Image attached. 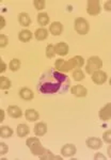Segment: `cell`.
<instances>
[{"mask_svg": "<svg viewBox=\"0 0 111 160\" xmlns=\"http://www.w3.org/2000/svg\"><path fill=\"white\" fill-rule=\"evenodd\" d=\"M71 88V80L68 75L58 72L56 68L45 71L38 78L37 89L45 96L56 94H66Z\"/></svg>", "mask_w": 111, "mask_h": 160, "instance_id": "1", "label": "cell"}, {"mask_svg": "<svg viewBox=\"0 0 111 160\" xmlns=\"http://www.w3.org/2000/svg\"><path fill=\"white\" fill-rule=\"evenodd\" d=\"M84 64V59L80 56H75L68 61L58 59L55 63V68L58 72H69L74 68H80Z\"/></svg>", "mask_w": 111, "mask_h": 160, "instance_id": "2", "label": "cell"}, {"mask_svg": "<svg viewBox=\"0 0 111 160\" xmlns=\"http://www.w3.org/2000/svg\"><path fill=\"white\" fill-rule=\"evenodd\" d=\"M26 144H27V146L30 148L32 155H34V156L40 157L41 155L46 151L42 146V144H41V142L38 138H29L27 140V142H26Z\"/></svg>", "mask_w": 111, "mask_h": 160, "instance_id": "3", "label": "cell"}, {"mask_svg": "<svg viewBox=\"0 0 111 160\" xmlns=\"http://www.w3.org/2000/svg\"><path fill=\"white\" fill-rule=\"evenodd\" d=\"M102 66H103L102 59L96 56L90 57V58L88 59L87 65H86V72L88 74L92 75L95 71H98V69L102 68Z\"/></svg>", "mask_w": 111, "mask_h": 160, "instance_id": "4", "label": "cell"}, {"mask_svg": "<svg viewBox=\"0 0 111 160\" xmlns=\"http://www.w3.org/2000/svg\"><path fill=\"white\" fill-rule=\"evenodd\" d=\"M74 28L76 30V32L80 35H84L89 32V24L84 18L82 17H78V18L75 19V24H74Z\"/></svg>", "mask_w": 111, "mask_h": 160, "instance_id": "5", "label": "cell"}, {"mask_svg": "<svg viewBox=\"0 0 111 160\" xmlns=\"http://www.w3.org/2000/svg\"><path fill=\"white\" fill-rule=\"evenodd\" d=\"M87 12L89 15H98L100 14V4L98 0H89L88 1Z\"/></svg>", "mask_w": 111, "mask_h": 160, "instance_id": "6", "label": "cell"}, {"mask_svg": "<svg viewBox=\"0 0 111 160\" xmlns=\"http://www.w3.org/2000/svg\"><path fill=\"white\" fill-rule=\"evenodd\" d=\"M107 78H108L107 74H106L105 72L100 71V69H98V71H95L91 76V79L93 80V82L96 83V84L105 83V82L107 81Z\"/></svg>", "mask_w": 111, "mask_h": 160, "instance_id": "7", "label": "cell"}, {"mask_svg": "<svg viewBox=\"0 0 111 160\" xmlns=\"http://www.w3.org/2000/svg\"><path fill=\"white\" fill-rule=\"evenodd\" d=\"M98 115H99V118L104 122H107V121L110 120L111 118V104H107L106 106L102 108L98 112Z\"/></svg>", "mask_w": 111, "mask_h": 160, "instance_id": "8", "label": "cell"}, {"mask_svg": "<svg viewBox=\"0 0 111 160\" xmlns=\"http://www.w3.org/2000/svg\"><path fill=\"white\" fill-rule=\"evenodd\" d=\"M86 144L89 148L91 149H98L102 148L103 142L99 138H95V137H91V138H88L86 141Z\"/></svg>", "mask_w": 111, "mask_h": 160, "instance_id": "9", "label": "cell"}, {"mask_svg": "<svg viewBox=\"0 0 111 160\" xmlns=\"http://www.w3.org/2000/svg\"><path fill=\"white\" fill-rule=\"evenodd\" d=\"M76 146L74 144H65V145L62 146L61 148V154L64 157H72L76 154Z\"/></svg>", "mask_w": 111, "mask_h": 160, "instance_id": "10", "label": "cell"}, {"mask_svg": "<svg viewBox=\"0 0 111 160\" xmlns=\"http://www.w3.org/2000/svg\"><path fill=\"white\" fill-rule=\"evenodd\" d=\"M68 50H69V48L66 43L61 42V43H58L55 46V52L59 56H66L68 53Z\"/></svg>", "mask_w": 111, "mask_h": 160, "instance_id": "11", "label": "cell"}, {"mask_svg": "<svg viewBox=\"0 0 111 160\" xmlns=\"http://www.w3.org/2000/svg\"><path fill=\"white\" fill-rule=\"evenodd\" d=\"M7 112L12 118H22V115H23V111L20 110L17 106H14V105L9 106Z\"/></svg>", "mask_w": 111, "mask_h": 160, "instance_id": "12", "label": "cell"}, {"mask_svg": "<svg viewBox=\"0 0 111 160\" xmlns=\"http://www.w3.org/2000/svg\"><path fill=\"white\" fill-rule=\"evenodd\" d=\"M71 93L77 97H86L87 96V89L83 86H74L71 89Z\"/></svg>", "mask_w": 111, "mask_h": 160, "instance_id": "13", "label": "cell"}, {"mask_svg": "<svg viewBox=\"0 0 111 160\" xmlns=\"http://www.w3.org/2000/svg\"><path fill=\"white\" fill-rule=\"evenodd\" d=\"M49 30H50L51 34L55 35V37H58V35H60L61 33L63 32V26H62L61 22H55L50 25Z\"/></svg>", "mask_w": 111, "mask_h": 160, "instance_id": "14", "label": "cell"}, {"mask_svg": "<svg viewBox=\"0 0 111 160\" xmlns=\"http://www.w3.org/2000/svg\"><path fill=\"white\" fill-rule=\"evenodd\" d=\"M34 133L35 136L38 137H42L45 135L46 132H47V126H46V124L42 122V123H37L34 126Z\"/></svg>", "mask_w": 111, "mask_h": 160, "instance_id": "15", "label": "cell"}, {"mask_svg": "<svg viewBox=\"0 0 111 160\" xmlns=\"http://www.w3.org/2000/svg\"><path fill=\"white\" fill-rule=\"evenodd\" d=\"M25 118H26V120L29 121V122H35V121L38 120L40 114H38V111H35L34 109H28V110H26V112H25Z\"/></svg>", "mask_w": 111, "mask_h": 160, "instance_id": "16", "label": "cell"}, {"mask_svg": "<svg viewBox=\"0 0 111 160\" xmlns=\"http://www.w3.org/2000/svg\"><path fill=\"white\" fill-rule=\"evenodd\" d=\"M16 132H17V136L18 137H20V138H24V137L29 135L30 128H29V126L26 125V124H19V125L17 126Z\"/></svg>", "mask_w": 111, "mask_h": 160, "instance_id": "17", "label": "cell"}, {"mask_svg": "<svg viewBox=\"0 0 111 160\" xmlns=\"http://www.w3.org/2000/svg\"><path fill=\"white\" fill-rule=\"evenodd\" d=\"M19 96H20V98H23L25 100H31V99H33L34 94H33V92L31 91L30 89H28V88H23L19 91Z\"/></svg>", "mask_w": 111, "mask_h": 160, "instance_id": "18", "label": "cell"}, {"mask_svg": "<svg viewBox=\"0 0 111 160\" xmlns=\"http://www.w3.org/2000/svg\"><path fill=\"white\" fill-rule=\"evenodd\" d=\"M18 22L23 27H28L31 24V18L27 13H20L18 15Z\"/></svg>", "mask_w": 111, "mask_h": 160, "instance_id": "19", "label": "cell"}, {"mask_svg": "<svg viewBox=\"0 0 111 160\" xmlns=\"http://www.w3.org/2000/svg\"><path fill=\"white\" fill-rule=\"evenodd\" d=\"M34 37L38 41H44L45 38H48V31L46 29H44V28H40V29H38L35 31Z\"/></svg>", "mask_w": 111, "mask_h": 160, "instance_id": "20", "label": "cell"}, {"mask_svg": "<svg viewBox=\"0 0 111 160\" xmlns=\"http://www.w3.org/2000/svg\"><path fill=\"white\" fill-rule=\"evenodd\" d=\"M18 38H19L20 42L27 43V42H29L31 38H32V33H31L29 30H23L22 32H19Z\"/></svg>", "mask_w": 111, "mask_h": 160, "instance_id": "21", "label": "cell"}, {"mask_svg": "<svg viewBox=\"0 0 111 160\" xmlns=\"http://www.w3.org/2000/svg\"><path fill=\"white\" fill-rule=\"evenodd\" d=\"M13 135V129L10 128L9 126H1L0 128V136L3 139H8Z\"/></svg>", "mask_w": 111, "mask_h": 160, "instance_id": "22", "label": "cell"}, {"mask_svg": "<svg viewBox=\"0 0 111 160\" xmlns=\"http://www.w3.org/2000/svg\"><path fill=\"white\" fill-rule=\"evenodd\" d=\"M38 22L41 26H46L49 24V16L46 13H40L38 15Z\"/></svg>", "mask_w": 111, "mask_h": 160, "instance_id": "23", "label": "cell"}, {"mask_svg": "<svg viewBox=\"0 0 111 160\" xmlns=\"http://www.w3.org/2000/svg\"><path fill=\"white\" fill-rule=\"evenodd\" d=\"M0 88L1 90H9L11 88V81L7 77H0Z\"/></svg>", "mask_w": 111, "mask_h": 160, "instance_id": "24", "label": "cell"}, {"mask_svg": "<svg viewBox=\"0 0 111 160\" xmlns=\"http://www.w3.org/2000/svg\"><path fill=\"white\" fill-rule=\"evenodd\" d=\"M40 159H42V160H45V159H61V157L55 156V155L51 153L50 151L46 149V151L44 152V153L40 156Z\"/></svg>", "mask_w": 111, "mask_h": 160, "instance_id": "25", "label": "cell"}, {"mask_svg": "<svg viewBox=\"0 0 111 160\" xmlns=\"http://www.w3.org/2000/svg\"><path fill=\"white\" fill-rule=\"evenodd\" d=\"M84 73L81 71L80 68H76L74 71V73H73V78L74 80H76V81H81V80H83L84 79Z\"/></svg>", "mask_w": 111, "mask_h": 160, "instance_id": "26", "label": "cell"}, {"mask_svg": "<svg viewBox=\"0 0 111 160\" xmlns=\"http://www.w3.org/2000/svg\"><path fill=\"white\" fill-rule=\"evenodd\" d=\"M9 68L12 72H17L20 68V61L18 59H13V60H11V62H10Z\"/></svg>", "mask_w": 111, "mask_h": 160, "instance_id": "27", "label": "cell"}, {"mask_svg": "<svg viewBox=\"0 0 111 160\" xmlns=\"http://www.w3.org/2000/svg\"><path fill=\"white\" fill-rule=\"evenodd\" d=\"M56 55V52H55V46L53 45V44H49V45L47 46V48H46V57L47 58H53Z\"/></svg>", "mask_w": 111, "mask_h": 160, "instance_id": "28", "label": "cell"}, {"mask_svg": "<svg viewBox=\"0 0 111 160\" xmlns=\"http://www.w3.org/2000/svg\"><path fill=\"white\" fill-rule=\"evenodd\" d=\"M45 3L46 2L44 1V0H34V1H33V4H34L37 10H43L44 8H45Z\"/></svg>", "mask_w": 111, "mask_h": 160, "instance_id": "29", "label": "cell"}, {"mask_svg": "<svg viewBox=\"0 0 111 160\" xmlns=\"http://www.w3.org/2000/svg\"><path fill=\"white\" fill-rule=\"evenodd\" d=\"M8 46V37L4 34L0 35V47L1 48H6Z\"/></svg>", "mask_w": 111, "mask_h": 160, "instance_id": "30", "label": "cell"}, {"mask_svg": "<svg viewBox=\"0 0 111 160\" xmlns=\"http://www.w3.org/2000/svg\"><path fill=\"white\" fill-rule=\"evenodd\" d=\"M110 136H111L110 130L105 131L104 135H103V139H104V141L106 142V143H108V144H110V143H111V138H110Z\"/></svg>", "mask_w": 111, "mask_h": 160, "instance_id": "31", "label": "cell"}, {"mask_svg": "<svg viewBox=\"0 0 111 160\" xmlns=\"http://www.w3.org/2000/svg\"><path fill=\"white\" fill-rule=\"evenodd\" d=\"M0 148H1V149H0V154L1 155H4L8 153V145L7 144H4L3 142H1L0 143Z\"/></svg>", "mask_w": 111, "mask_h": 160, "instance_id": "32", "label": "cell"}, {"mask_svg": "<svg viewBox=\"0 0 111 160\" xmlns=\"http://www.w3.org/2000/svg\"><path fill=\"white\" fill-rule=\"evenodd\" d=\"M7 69V65L6 63H3V61H0V73H3V72H6Z\"/></svg>", "mask_w": 111, "mask_h": 160, "instance_id": "33", "label": "cell"}, {"mask_svg": "<svg viewBox=\"0 0 111 160\" xmlns=\"http://www.w3.org/2000/svg\"><path fill=\"white\" fill-rule=\"evenodd\" d=\"M4 26H6V19L3 18V16H0V29H3Z\"/></svg>", "mask_w": 111, "mask_h": 160, "instance_id": "34", "label": "cell"}, {"mask_svg": "<svg viewBox=\"0 0 111 160\" xmlns=\"http://www.w3.org/2000/svg\"><path fill=\"white\" fill-rule=\"evenodd\" d=\"M104 8H105V10L107 12H110V10H111V2L110 1H107L105 3V7Z\"/></svg>", "mask_w": 111, "mask_h": 160, "instance_id": "35", "label": "cell"}, {"mask_svg": "<svg viewBox=\"0 0 111 160\" xmlns=\"http://www.w3.org/2000/svg\"><path fill=\"white\" fill-rule=\"evenodd\" d=\"M94 159H106V157H104V155H102V154H96Z\"/></svg>", "mask_w": 111, "mask_h": 160, "instance_id": "36", "label": "cell"}, {"mask_svg": "<svg viewBox=\"0 0 111 160\" xmlns=\"http://www.w3.org/2000/svg\"><path fill=\"white\" fill-rule=\"evenodd\" d=\"M0 114H1L0 121H1V122H3V118H4V111H3V110H0Z\"/></svg>", "mask_w": 111, "mask_h": 160, "instance_id": "37", "label": "cell"}]
</instances>
